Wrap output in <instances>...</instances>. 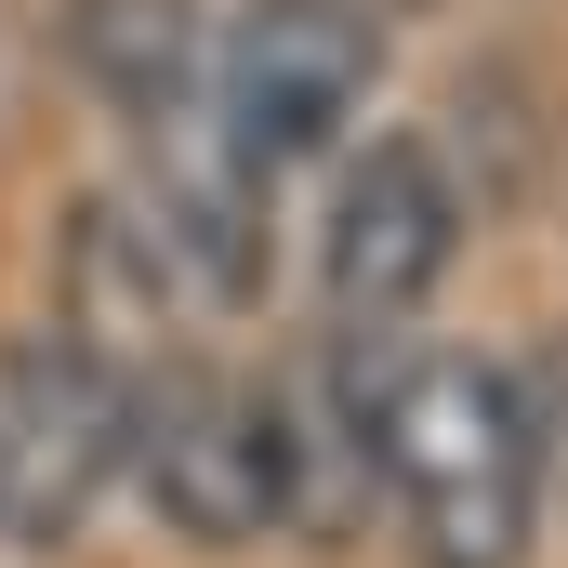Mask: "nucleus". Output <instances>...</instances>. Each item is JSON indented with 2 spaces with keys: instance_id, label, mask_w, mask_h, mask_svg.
I'll list each match as a JSON object with an SVG mask.
<instances>
[{
  "instance_id": "0eeeda50",
  "label": "nucleus",
  "mask_w": 568,
  "mask_h": 568,
  "mask_svg": "<svg viewBox=\"0 0 568 568\" xmlns=\"http://www.w3.org/2000/svg\"><path fill=\"white\" fill-rule=\"evenodd\" d=\"M529 424H542V503H568V344L529 371Z\"/></svg>"
},
{
  "instance_id": "39448f33",
  "label": "nucleus",
  "mask_w": 568,
  "mask_h": 568,
  "mask_svg": "<svg viewBox=\"0 0 568 568\" xmlns=\"http://www.w3.org/2000/svg\"><path fill=\"white\" fill-rule=\"evenodd\" d=\"M463 185H449V159L424 133H371L344 159V185H331V212H317V304H331V331H397L436 278H449V252H463Z\"/></svg>"
},
{
  "instance_id": "7ed1b4c3",
  "label": "nucleus",
  "mask_w": 568,
  "mask_h": 568,
  "mask_svg": "<svg viewBox=\"0 0 568 568\" xmlns=\"http://www.w3.org/2000/svg\"><path fill=\"white\" fill-rule=\"evenodd\" d=\"M133 449V371L80 331H0V542L53 556L93 529Z\"/></svg>"
},
{
  "instance_id": "423d86ee",
  "label": "nucleus",
  "mask_w": 568,
  "mask_h": 568,
  "mask_svg": "<svg viewBox=\"0 0 568 568\" xmlns=\"http://www.w3.org/2000/svg\"><path fill=\"white\" fill-rule=\"evenodd\" d=\"M67 67L133 120V133H185L212 93V13L199 0H67Z\"/></svg>"
},
{
  "instance_id": "20e7f679",
  "label": "nucleus",
  "mask_w": 568,
  "mask_h": 568,
  "mask_svg": "<svg viewBox=\"0 0 568 568\" xmlns=\"http://www.w3.org/2000/svg\"><path fill=\"white\" fill-rule=\"evenodd\" d=\"M384 80V27L357 0H252L239 27H212V93L199 133L225 145L239 172H304L317 145H344V120Z\"/></svg>"
},
{
  "instance_id": "f03ea898",
  "label": "nucleus",
  "mask_w": 568,
  "mask_h": 568,
  "mask_svg": "<svg viewBox=\"0 0 568 568\" xmlns=\"http://www.w3.org/2000/svg\"><path fill=\"white\" fill-rule=\"evenodd\" d=\"M120 476H145V503L185 529V542H265L304 516V463H291V397L252 371H212V357H159L133 371V449Z\"/></svg>"
},
{
  "instance_id": "f257e3e1",
  "label": "nucleus",
  "mask_w": 568,
  "mask_h": 568,
  "mask_svg": "<svg viewBox=\"0 0 568 568\" xmlns=\"http://www.w3.org/2000/svg\"><path fill=\"white\" fill-rule=\"evenodd\" d=\"M371 489L397 503L424 568H529L542 529V424L503 357H397L371 397Z\"/></svg>"
}]
</instances>
